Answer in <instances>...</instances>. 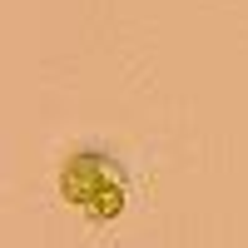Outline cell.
Returning a JSON list of instances; mask_svg holds the SVG:
<instances>
[{
	"label": "cell",
	"instance_id": "6da1fadb",
	"mask_svg": "<svg viewBox=\"0 0 248 248\" xmlns=\"http://www.w3.org/2000/svg\"><path fill=\"white\" fill-rule=\"evenodd\" d=\"M60 194H65L79 214H90V218H114L124 209L129 179H124V169L109 154L79 149V154H70L65 169H60Z\"/></svg>",
	"mask_w": 248,
	"mask_h": 248
}]
</instances>
